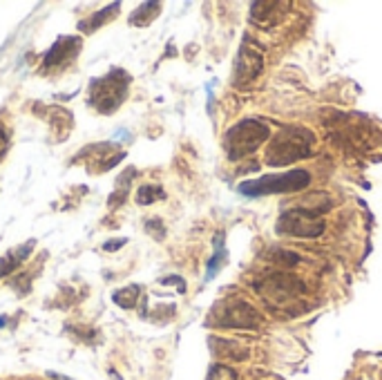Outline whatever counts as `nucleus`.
Listing matches in <instances>:
<instances>
[{"mask_svg": "<svg viewBox=\"0 0 382 380\" xmlns=\"http://www.w3.org/2000/svg\"><path fill=\"white\" fill-rule=\"evenodd\" d=\"M311 146H313V134L309 130L286 128L284 132H279L273 139L266 161H269L271 166H286V163L309 157Z\"/></svg>", "mask_w": 382, "mask_h": 380, "instance_id": "nucleus-1", "label": "nucleus"}, {"mask_svg": "<svg viewBox=\"0 0 382 380\" xmlns=\"http://www.w3.org/2000/svg\"><path fill=\"white\" fill-rule=\"evenodd\" d=\"M266 139H269V125L257 119H246L226 134L224 148L231 159H241L257 150Z\"/></svg>", "mask_w": 382, "mask_h": 380, "instance_id": "nucleus-2", "label": "nucleus"}, {"mask_svg": "<svg viewBox=\"0 0 382 380\" xmlns=\"http://www.w3.org/2000/svg\"><path fill=\"white\" fill-rule=\"evenodd\" d=\"M311 184V175L307 170H293L284 175H266L262 179L246 182L239 186V193L244 195H271V193H295Z\"/></svg>", "mask_w": 382, "mask_h": 380, "instance_id": "nucleus-3", "label": "nucleus"}, {"mask_svg": "<svg viewBox=\"0 0 382 380\" xmlns=\"http://www.w3.org/2000/svg\"><path fill=\"white\" fill-rule=\"evenodd\" d=\"M127 87V74L121 70L110 72L106 79L94 81L90 90V101L92 106L98 108V112H112L121 106Z\"/></svg>", "mask_w": 382, "mask_h": 380, "instance_id": "nucleus-4", "label": "nucleus"}, {"mask_svg": "<svg viewBox=\"0 0 382 380\" xmlns=\"http://www.w3.org/2000/svg\"><path fill=\"white\" fill-rule=\"evenodd\" d=\"M277 231L279 233H291V235H300V237H315L324 231V224L315 217V213L311 208H295L284 213L277 222Z\"/></svg>", "mask_w": 382, "mask_h": 380, "instance_id": "nucleus-5", "label": "nucleus"}, {"mask_svg": "<svg viewBox=\"0 0 382 380\" xmlns=\"http://www.w3.org/2000/svg\"><path fill=\"white\" fill-rule=\"evenodd\" d=\"M79 49H81L79 38H58V43L45 54V61H43L45 70L65 68L68 63L79 54Z\"/></svg>", "mask_w": 382, "mask_h": 380, "instance_id": "nucleus-6", "label": "nucleus"}, {"mask_svg": "<svg viewBox=\"0 0 382 380\" xmlns=\"http://www.w3.org/2000/svg\"><path fill=\"white\" fill-rule=\"evenodd\" d=\"M222 327H241V329H255L260 324L257 313L255 309H250L246 302H239L231 309H224L222 318H219Z\"/></svg>", "mask_w": 382, "mask_h": 380, "instance_id": "nucleus-7", "label": "nucleus"}, {"mask_svg": "<svg viewBox=\"0 0 382 380\" xmlns=\"http://www.w3.org/2000/svg\"><path fill=\"white\" fill-rule=\"evenodd\" d=\"M260 72H262V56L257 52H253V49L244 47L239 58H237V72H235L237 85H244V83L253 81Z\"/></svg>", "mask_w": 382, "mask_h": 380, "instance_id": "nucleus-8", "label": "nucleus"}, {"mask_svg": "<svg viewBox=\"0 0 382 380\" xmlns=\"http://www.w3.org/2000/svg\"><path fill=\"white\" fill-rule=\"evenodd\" d=\"M208 380H237V374L226 365H215L208 374Z\"/></svg>", "mask_w": 382, "mask_h": 380, "instance_id": "nucleus-9", "label": "nucleus"}, {"mask_svg": "<svg viewBox=\"0 0 382 380\" xmlns=\"http://www.w3.org/2000/svg\"><path fill=\"white\" fill-rule=\"evenodd\" d=\"M163 197V193L159 188H150V186H146V188H141L139 190V195H136V201L139 204H152L155 199H161Z\"/></svg>", "mask_w": 382, "mask_h": 380, "instance_id": "nucleus-10", "label": "nucleus"}, {"mask_svg": "<svg viewBox=\"0 0 382 380\" xmlns=\"http://www.w3.org/2000/svg\"><path fill=\"white\" fill-rule=\"evenodd\" d=\"M136 293H139V289L130 286V289H125V291H119V293L114 296V302L121 304V307H125V309H130V307H134V298H130V296H136Z\"/></svg>", "mask_w": 382, "mask_h": 380, "instance_id": "nucleus-11", "label": "nucleus"}, {"mask_svg": "<svg viewBox=\"0 0 382 380\" xmlns=\"http://www.w3.org/2000/svg\"><path fill=\"white\" fill-rule=\"evenodd\" d=\"M7 146H9V139H7V134H5L3 130H0V159H3Z\"/></svg>", "mask_w": 382, "mask_h": 380, "instance_id": "nucleus-12", "label": "nucleus"}, {"mask_svg": "<svg viewBox=\"0 0 382 380\" xmlns=\"http://www.w3.org/2000/svg\"><path fill=\"white\" fill-rule=\"evenodd\" d=\"M47 376L52 378V380H72V378H68V376H61V374H54V372H49Z\"/></svg>", "mask_w": 382, "mask_h": 380, "instance_id": "nucleus-13", "label": "nucleus"}, {"mask_svg": "<svg viewBox=\"0 0 382 380\" xmlns=\"http://www.w3.org/2000/svg\"><path fill=\"white\" fill-rule=\"evenodd\" d=\"M121 244H123V242H121V239H119V242H110V244H108L106 248H108V251H117V248H119Z\"/></svg>", "mask_w": 382, "mask_h": 380, "instance_id": "nucleus-14", "label": "nucleus"}]
</instances>
